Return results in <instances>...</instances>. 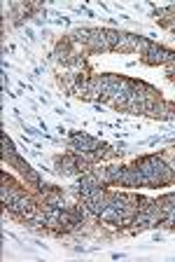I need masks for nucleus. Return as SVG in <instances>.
Segmentation results:
<instances>
[{
	"mask_svg": "<svg viewBox=\"0 0 175 262\" xmlns=\"http://www.w3.org/2000/svg\"><path fill=\"white\" fill-rule=\"evenodd\" d=\"M54 169H56V173H61V176H82L84 173V171L80 169L77 152L63 155V157H56L54 159Z\"/></svg>",
	"mask_w": 175,
	"mask_h": 262,
	"instance_id": "obj_1",
	"label": "nucleus"
},
{
	"mask_svg": "<svg viewBox=\"0 0 175 262\" xmlns=\"http://www.w3.org/2000/svg\"><path fill=\"white\" fill-rule=\"evenodd\" d=\"M142 61L149 63V66H170L175 61V52H170V49H166V47H161V45L154 42Z\"/></svg>",
	"mask_w": 175,
	"mask_h": 262,
	"instance_id": "obj_2",
	"label": "nucleus"
},
{
	"mask_svg": "<svg viewBox=\"0 0 175 262\" xmlns=\"http://www.w3.org/2000/svg\"><path fill=\"white\" fill-rule=\"evenodd\" d=\"M98 138H93V136H89V134H70V147L75 150V152H80V155H87V152H93L96 147H98Z\"/></svg>",
	"mask_w": 175,
	"mask_h": 262,
	"instance_id": "obj_3",
	"label": "nucleus"
},
{
	"mask_svg": "<svg viewBox=\"0 0 175 262\" xmlns=\"http://www.w3.org/2000/svg\"><path fill=\"white\" fill-rule=\"evenodd\" d=\"M87 49L93 54H105V52H112L108 42V35H105V28H91V35H89Z\"/></svg>",
	"mask_w": 175,
	"mask_h": 262,
	"instance_id": "obj_4",
	"label": "nucleus"
},
{
	"mask_svg": "<svg viewBox=\"0 0 175 262\" xmlns=\"http://www.w3.org/2000/svg\"><path fill=\"white\" fill-rule=\"evenodd\" d=\"M121 185L124 187H147V176L142 173L140 166L133 162L131 166H126L124 178H121Z\"/></svg>",
	"mask_w": 175,
	"mask_h": 262,
	"instance_id": "obj_5",
	"label": "nucleus"
},
{
	"mask_svg": "<svg viewBox=\"0 0 175 262\" xmlns=\"http://www.w3.org/2000/svg\"><path fill=\"white\" fill-rule=\"evenodd\" d=\"M124 171H126L124 164H112V166H105V185H121Z\"/></svg>",
	"mask_w": 175,
	"mask_h": 262,
	"instance_id": "obj_6",
	"label": "nucleus"
},
{
	"mask_svg": "<svg viewBox=\"0 0 175 262\" xmlns=\"http://www.w3.org/2000/svg\"><path fill=\"white\" fill-rule=\"evenodd\" d=\"M136 45H138V35H136V33H124V38H121V42L115 47V52L131 54V52H136Z\"/></svg>",
	"mask_w": 175,
	"mask_h": 262,
	"instance_id": "obj_7",
	"label": "nucleus"
},
{
	"mask_svg": "<svg viewBox=\"0 0 175 262\" xmlns=\"http://www.w3.org/2000/svg\"><path fill=\"white\" fill-rule=\"evenodd\" d=\"M147 117H152V120H161V122H166V101L161 96L154 101L152 105H149V113H147Z\"/></svg>",
	"mask_w": 175,
	"mask_h": 262,
	"instance_id": "obj_8",
	"label": "nucleus"
},
{
	"mask_svg": "<svg viewBox=\"0 0 175 262\" xmlns=\"http://www.w3.org/2000/svg\"><path fill=\"white\" fill-rule=\"evenodd\" d=\"M23 194H26V192H23L19 185L12 187V190H7V192H3V196H0V199H3V206H10V204H14L17 199H21Z\"/></svg>",
	"mask_w": 175,
	"mask_h": 262,
	"instance_id": "obj_9",
	"label": "nucleus"
},
{
	"mask_svg": "<svg viewBox=\"0 0 175 262\" xmlns=\"http://www.w3.org/2000/svg\"><path fill=\"white\" fill-rule=\"evenodd\" d=\"M5 162H7V166H12V169H17L21 176L26 173V171H31L28 162H26L23 157H19V155H12V157H10V159H5Z\"/></svg>",
	"mask_w": 175,
	"mask_h": 262,
	"instance_id": "obj_10",
	"label": "nucleus"
},
{
	"mask_svg": "<svg viewBox=\"0 0 175 262\" xmlns=\"http://www.w3.org/2000/svg\"><path fill=\"white\" fill-rule=\"evenodd\" d=\"M68 68H72V73H82L84 68H87V56L80 54V52H75L70 59V63H68Z\"/></svg>",
	"mask_w": 175,
	"mask_h": 262,
	"instance_id": "obj_11",
	"label": "nucleus"
},
{
	"mask_svg": "<svg viewBox=\"0 0 175 262\" xmlns=\"http://www.w3.org/2000/svg\"><path fill=\"white\" fill-rule=\"evenodd\" d=\"M152 40L149 38H145V35H138V45H136V54L138 56H142V59H145V54H147L149 52V47H152Z\"/></svg>",
	"mask_w": 175,
	"mask_h": 262,
	"instance_id": "obj_12",
	"label": "nucleus"
},
{
	"mask_svg": "<svg viewBox=\"0 0 175 262\" xmlns=\"http://www.w3.org/2000/svg\"><path fill=\"white\" fill-rule=\"evenodd\" d=\"M105 35H108V42H110V47H112V52H115V47L121 42V38H124V33L117 31V28H105Z\"/></svg>",
	"mask_w": 175,
	"mask_h": 262,
	"instance_id": "obj_13",
	"label": "nucleus"
},
{
	"mask_svg": "<svg viewBox=\"0 0 175 262\" xmlns=\"http://www.w3.org/2000/svg\"><path fill=\"white\" fill-rule=\"evenodd\" d=\"M0 145H3V159H10L12 155H17V150H14V143H12V138H7V134H3V141H0Z\"/></svg>",
	"mask_w": 175,
	"mask_h": 262,
	"instance_id": "obj_14",
	"label": "nucleus"
},
{
	"mask_svg": "<svg viewBox=\"0 0 175 262\" xmlns=\"http://www.w3.org/2000/svg\"><path fill=\"white\" fill-rule=\"evenodd\" d=\"M23 180H26L28 185H33V187H40V185H42V176H40L35 169L26 171V173H23Z\"/></svg>",
	"mask_w": 175,
	"mask_h": 262,
	"instance_id": "obj_15",
	"label": "nucleus"
},
{
	"mask_svg": "<svg viewBox=\"0 0 175 262\" xmlns=\"http://www.w3.org/2000/svg\"><path fill=\"white\" fill-rule=\"evenodd\" d=\"M175 120V103H166V122Z\"/></svg>",
	"mask_w": 175,
	"mask_h": 262,
	"instance_id": "obj_16",
	"label": "nucleus"
}]
</instances>
